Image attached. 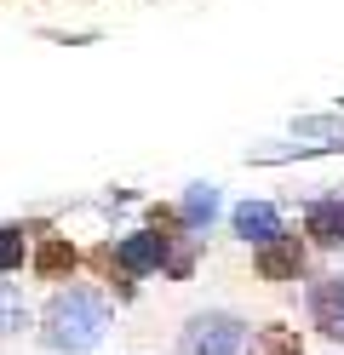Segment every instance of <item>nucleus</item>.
<instances>
[{"instance_id":"1","label":"nucleus","mask_w":344,"mask_h":355,"mask_svg":"<svg viewBox=\"0 0 344 355\" xmlns=\"http://www.w3.org/2000/svg\"><path fill=\"white\" fill-rule=\"evenodd\" d=\"M40 338L63 349V355H81L104 338V304L86 293V286H69V293H58L52 304H46L40 315Z\"/></svg>"},{"instance_id":"2","label":"nucleus","mask_w":344,"mask_h":355,"mask_svg":"<svg viewBox=\"0 0 344 355\" xmlns=\"http://www.w3.org/2000/svg\"><path fill=\"white\" fill-rule=\"evenodd\" d=\"M247 349V321L229 315V309H206L183 327L178 355H241Z\"/></svg>"},{"instance_id":"3","label":"nucleus","mask_w":344,"mask_h":355,"mask_svg":"<svg viewBox=\"0 0 344 355\" xmlns=\"http://www.w3.org/2000/svg\"><path fill=\"white\" fill-rule=\"evenodd\" d=\"M310 321L321 327V338L344 344V275H321L310 286Z\"/></svg>"},{"instance_id":"4","label":"nucleus","mask_w":344,"mask_h":355,"mask_svg":"<svg viewBox=\"0 0 344 355\" xmlns=\"http://www.w3.org/2000/svg\"><path fill=\"white\" fill-rule=\"evenodd\" d=\"M115 263H121V275H149L167 263V235H149V230H138L126 235L121 247H115Z\"/></svg>"},{"instance_id":"5","label":"nucleus","mask_w":344,"mask_h":355,"mask_svg":"<svg viewBox=\"0 0 344 355\" xmlns=\"http://www.w3.org/2000/svg\"><path fill=\"white\" fill-rule=\"evenodd\" d=\"M298 270H304V241L298 235H275L259 247V275L264 281H298Z\"/></svg>"},{"instance_id":"6","label":"nucleus","mask_w":344,"mask_h":355,"mask_svg":"<svg viewBox=\"0 0 344 355\" xmlns=\"http://www.w3.org/2000/svg\"><path fill=\"white\" fill-rule=\"evenodd\" d=\"M236 235L252 241V247H264V241L281 235V212H275L270 201H241L236 207Z\"/></svg>"},{"instance_id":"7","label":"nucleus","mask_w":344,"mask_h":355,"mask_svg":"<svg viewBox=\"0 0 344 355\" xmlns=\"http://www.w3.org/2000/svg\"><path fill=\"white\" fill-rule=\"evenodd\" d=\"M304 235L316 241V247H344V195L316 201V207L304 212Z\"/></svg>"},{"instance_id":"8","label":"nucleus","mask_w":344,"mask_h":355,"mask_svg":"<svg viewBox=\"0 0 344 355\" xmlns=\"http://www.w3.org/2000/svg\"><path fill=\"white\" fill-rule=\"evenodd\" d=\"M247 355H304V344H298L293 327H259L252 344H247Z\"/></svg>"},{"instance_id":"9","label":"nucleus","mask_w":344,"mask_h":355,"mask_svg":"<svg viewBox=\"0 0 344 355\" xmlns=\"http://www.w3.org/2000/svg\"><path fill=\"white\" fill-rule=\"evenodd\" d=\"M75 263H81V258H75V247H69L63 235L40 241V252H35V270H40V275H52V281H58V275H69Z\"/></svg>"},{"instance_id":"10","label":"nucleus","mask_w":344,"mask_h":355,"mask_svg":"<svg viewBox=\"0 0 344 355\" xmlns=\"http://www.w3.org/2000/svg\"><path fill=\"white\" fill-rule=\"evenodd\" d=\"M213 212H218V189L213 184H190V195H183V224L190 230H201V224H213Z\"/></svg>"},{"instance_id":"11","label":"nucleus","mask_w":344,"mask_h":355,"mask_svg":"<svg viewBox=\"0 0 344 355\" xmlns=\"http://www.w3.org/2000/svg\"><path fill=\"white\" fill-rule=\"evenodd\" d=\"M293 132H298V138H327V144H344V115H304Z\"/></svg>"},{"instance_id":"12","label":"nucleus","mask_w":344,"mask_h":355,"mask_svg":"<svg viewBox=\"0 0 344 355\" xmlns=\"http://www.w3.org/2000/svg\"><path fill=\"white\" fill-rule=\"evenodd\" d=\"M23 263V230H0V275Z\"/></svg>"},{"instance_id":"13","label":"nucleus","mask_w":344,"mask_h":355,"mask_svg":"<svg viewBox=\"0 0 344 355\" xmlns=\"http://www.w3.org/2000/svg\"><path fill=\"white\" fill-rule=\"evenodd\" d=\"M0 327H23V304L12 293H0Z\"/></svg>"}]
</instances>
